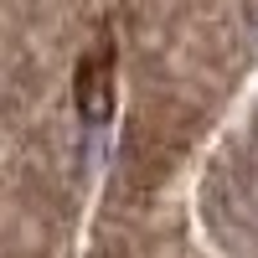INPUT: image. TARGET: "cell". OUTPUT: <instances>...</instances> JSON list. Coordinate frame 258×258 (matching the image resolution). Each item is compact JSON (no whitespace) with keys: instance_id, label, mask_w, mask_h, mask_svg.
<instances>
[{"instance_id":"cell-1","label":"cell","mask_w":258,"mask_h":258,"mask_svg":"<svg viewBox=\"0 0 258 258\" xmlns=\"http://www.w3.org/2000/svg\"><path fill=\"white\" fill-rule=\"evenodd\" d=\"M78 114L88 124H109L114 114V41L109 36L78 62Z\"/></svg>"}]
</instances>
